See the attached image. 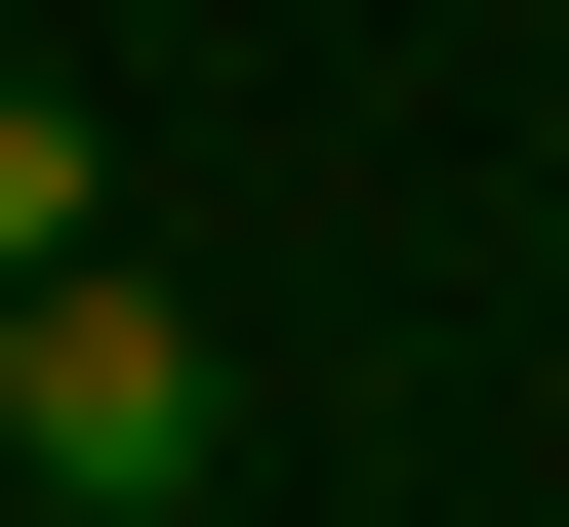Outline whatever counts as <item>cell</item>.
Wrapping results in <instances>:
<instances>
[{"label":"cell","mask_w":569,"mask_h":527,"mask_svg":"<svg viewBox=\"0 0 569 527\" xmlns=\"http://www.w3.org/2000/svg\"><path fill=\"white\" fill-rule=\"evenodd\" d=\"M82 244H122V122H82V82H0V284H82Z\"/></svg>","instance_id":"obj_2"},{"label":"cell","mask_w":569,"mask_h":527,"mask_svg":"<svg viewBox=\"0 0 569 527\" xmlns=\"http://www.w3.org/2000/svg\"><path fill=\"white\" fill-rule=\"evenodd\" d=\"M0 446H41L82 527L203 487V284H122V244H82V284H0Z\"/></svg>","instance_id":"obj_1"}]
</instances>
